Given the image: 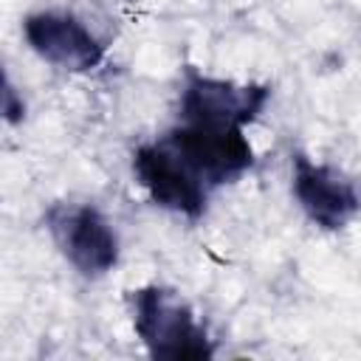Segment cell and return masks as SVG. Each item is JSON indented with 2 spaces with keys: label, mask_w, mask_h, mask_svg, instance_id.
<instances>
[{
  "label": "cell",
  "mask_w": 361,
  "mask_h": 361,
  "mask_svg": "<svg viewBox=\"0 0 361 361\" xmlns=\"http://www.w3.org/2000/svg\"><path fill=\"white\" fill-rule=\"evenodd\" d=\"M133 175L155 206L189 220L203 217L212 189L164 144V138L141 144L133 152Z\"/></svg>",
  "instance_id": "obj_5"
},
{
  "label": "cell",
  "mask_w": 361,
  "mask_h": 361,
  "mask_svg": "<svg viewBox=\"0 0 361 361\" xmlns=\"http://www.w3.org/2000/svg\"><path fill=\"white\" fill-rule=\"evenodd\" d=\"M164 144L209 186H223L245 175L257 155L245 138V127H220V124H195L180 121L164 135Z\"/></svg>",
  "instance_id": "obj_2"
},
{
  "label": "cell",
  "mask_w": 361,
  "mask_h": 361,
  "mask_svg": "<svg viewBox=\"0 0 361 361\" xmlns=\"http://www.w3.org/2000/svg\"><path fill=\"white\" fill-rule=\"evenodd\" d=\"M271 99L268 85H240L231 79L206 76L197 68H186L178 113L180 121L195 124H220V127H245L259 118Z\"/></svg>",
  "instance_id": "obj_4"
},
{
  "label": "cell",
  "mask_w": 361,
  "mask_h": 361,
  "mask_svg": "<svg viewBox=\"0 0 361 361\" xmlns=\"http://www.w3.org/2000/svg\"><path fill=\"white\" fill-rule=\"evenodd\" d=\"M45 228L54 237L59 254L90 279L104 276L118 262V237L110 220L90 203H51L45 212Z\"/></svg>",
  "instance_id": "obj_3"
},
{
  "label": "cell",
  "mask_w": 361,
  "mask_h": 361,
  "mask_svg": "<svg viewBox=\"0 0 361 361\" xmlns=\"http://www.w3.org/2000/svg\"><path fill=\"white\" fill-rule=\"evenodd\" d=\"M3 116H6L8 124H17V121L25 116V102L17 96V90L11 87L8 79H6V85H3Z\"/></svg>",
  "instance_id": "obj_8"
},
{
  "label": "cell",
  "mask_w": 361,
  "mask_h": 361,
  "mask_svg": "<svg viewBox=\"0 0 361 361\" xmlns=\"http://www.w3.org/2000/svg\"><path fill=\"white\" fill-rule=\"evenodd\" d=\"M290 189L307 220L324 231L344 228L361 209L355 186L341 172L299 149L290 155Z\"/></svg>",
  "instance_id": "obj_6"
},
{
  "label": "cell",
  "mask_w": 361,
  "mask_h": 361,
  "mask_svg": "<svg viewBox=\"0 0 361 361\" xmlns=\"http://www.w3.org/2000/svg\"><path fill=\"white\" fill-rule=\"evenodd\" d=\"M133 330L152 358L203 361L214 355V341L195 310L169 288L141 285L130 290Z\"/></svg>",
  "instance_id": "obj_1"
},
{
  "label": "cell",
  "mask_w": 361,
  "mask_h": 361,
  "mask_svg": "<svg viewBox=\"0 0 361 361\" xmlns=\"http://www.w3.org/2000/svg\"><path fill=\"white\" fill-rule=\"evenodd\" d=\"M23 34L31 51L48 65L71 73H85L102 65L104 45L90 28L65 11H34L23 20Z\"/></svg>",
  "instance_id": "obj_7"
}]
</instances>
